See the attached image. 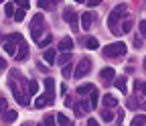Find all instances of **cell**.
Wrapping results in <instances>:
<instances>
[{
	"instance_id": "obj_1",
	"label": "cell",
	"mask_w": 146,
	"mask_h": 126,
	"mask_svg": "<svg viewBox=\"0 0 146 126\" xmlns=\"http://www.w3.org/2000/svg\"><path fill=\"white\" fill-rule=\"evenodd\" d=\"M126 51H128V47H126L122 41H118V43L106 45V47H104V55H106V57H120V55H126Z\"/></svg>"
},
{
	"instance_id": "obj_2",
	"label": "cell",
	"mask_w": 146,
	"mask_h": 126,
	"mask_svg": "<svg viewBox=\"0 0 146 126\" xmlns=\"http://www.w3.org/2000/svg\"><path fill=\"white\" fill-rule=\"evenodd\" d=\"M43 14L39 12V14H35L33 16V21H31V37H33V41H36L39 43L41 41V29H43Z\"/></svg>"
},
{
	"instance_id": "obj_3",
	"label": "cell",
	"mask_w": 146,
	"mask_h": 126,
	"mask_svg": "<svg viewBox=\"0 0 146 126\" xmlns=\"http://www.w3.org/2000/svg\"><path fill=\"white\" fill-rule=\"evenodd\" d=\"M124 14H126V6H124V4H118L112 12H110V16H108V25H110V29H112V31H116V23H118L120 16H124Z\"/></svg>"
},
{
	"instance_id": "obj_4",
	"label": "cell",
	"mask_w": 146,
	"mask_h": 126,
	"mask_svg": "<svg viewBox=\"0 0 146 126\" xmlns=\"http://www.w3.org/2000/svg\"><path fill=\"white\" fill-rule=\"evenodd\" d=\"M89 67H91V61H89L87 57H85V59H81V61H79V65L75 67V71H73V77H77V79H79V77L87 75V73H89Z\"/></svg>"
},
{
	"instance_id": "obj_5",
	"label": "cell",
	"mask_w": 146,
	"mask_h": 126,
	"mask_svg": "<svg viewBox=\"0 0 146 126\" xmlns=\"http://www.w3.org/2000/svg\"><path fill=\"white\" fill-rule=\"evenodd\" d=\"M8 85H10V89H12V96H14V100H16L18 104H21V106H27V104H29V98H27V94L23 96V92L18 89V85H16L14 81H10Z\"/></svg>"
},
{
	"instance_id": "obj_6",
	"label": "cell",
	"mask_w": 146,
	"mask_h": 126,
	"mask_svg": "<svg viewBox=\"0 0 146 126\" xmlns=\"http://www.w3.org/2000/svg\"><path fill=\"white\" fill-rule=\"evenodd\" d=\"M45 96H47L49 104H53V100H55V79L53 77L45 79Z\"/></svg>"
},
{
	"instance_id": "obj_7",
	"label": "cell",
	"mask_w": 146,
	"mask_h": 126,
	"mask_svg": "<svg viewBox=\"0 0 146 126\" xmlns=\"http://www.w3.org/2000/svg\"><path fill=\"white\" fill-rule=\"evenodd\" d=\"M63 19L71 25V29H73V31H77V27H79V25H77V14L73 12V8H65V10H63Z\"/></svg>"
},
{
	"instance_id": "obj_8",
	"label": "cell",
	"mask_w": 146,
	"mask_h": 126,
	"mask_svg": "<svg viewBox=\"0 0 146 126\" xmlns=\"http://www.w3.org/2000/svg\"><path fill=\"white\" fill-rule=\"evenodd\" d=\"M100 77H102V81L110 83V81H114V77H116V71H114L112 67H106V69H102V73H100Z\"/></svg>"
},
{
	"instance_id": "obj_9",
	"label": "cell",
	"mask_w": 146,
	"mask_h": 126,
	"mask_svg": "<svg viewBox=\"0 0 146 126\" xmlns=\"http://www.w3.org/2000/svg\"><path fill=\"white\" fill-rule=\"evenodd\" d=\"M27 57H29V47H27V43H21V47H18L14 59H16V61H25Z\"/></svg>"
},
{
	"instance_id": "obj_10",
	"label": "cell",
	"mask_w": 146,
	"mask_h": 126,
	"mask_svg": "<svg viewBox=\"0 0 146 126\" xmlns=\"http://www.w3.org/2000/svg\"><path fill=\"white\" fill-rule=\"evenodd\" d=\"M91 21H94V16H91L89 12L81 14V29H83V31H89V27H91Z\"/></svg>"
},
{
	"instance_id": "obj_11",
	"label": "cell",
	"mask_w": 146,
	"mask_h": 126,
	"mask_svg": "<svg viewBox=\"0 0 146 126\" xmlns=\"http://www.w3.org/2000/svg\"><path fill=\"white\" fill-rule=\"evenodd\" d=\"M57 51H53V49H47L45 53H43V57H45V61L49 63V65H53L55 61H57V55H55Z\"/></svg>"
},
{
	"instance_id": "obj_12",
	"label": "cell",
	"mask_w": 146,
	"mask_h": 126,
	"mask_svg": "<svg viewBox=\"0 0 146 126\" xmlns=\"http://www.w3.org/2000/svg\"><path fill=\"white\" fill-rule=\"evenodd\" d=\"M71 47H73V39H71V37H65V39L59 41V49H61V51H69Z\"/></svg>"
},
{
	"instance_id": "obj_13",
	"label": "cell",
	"mask_w": 146,
	"mask_h": 126,
	"mask_svg": "<svg viewBox=\"0 0 146 126\" xmlns=\"http://www.w3.org/2000/svg\"><path fill=\"white\" fill-rule=\"evenodd\" d=\"M2 47H4V53H8V55H16L14 41H10V39H8V41H4V45H2Z\"/></svg>"
},
{
	"instance_id": "obj_14",
	"label": "cell",
	"mask_w": 146,
	"mask_h": 126,
	"mask_svg": "<svg viewBox=\"0 0 146 126\" xmlns=\"http://www.w3.org/2000/svg\"><path fill=\"white\" fill-rule=\"evenodd\" d=\"M45 106H49V100H47V96H36L35 98V108H45Z\"/></svg>"
},
{
	"instance_id": "obj_15",
	"label": "cell",
	"mask_w": 146,
	"mask_h": 126,
	"mask_svg": "<svg viewBox=\"0 0 146 126\" xmlns=\"http://www.w3.org/2000/svg\"><path fill=\"white\" fill-rule=\"evenodd\" d=\"M91 92H94V85H91V83H83V85L77 87V94L79 96H85V94H91Z\"/></svg>"
},
{
	"instance_id": "obj_16",
	"label": "cell",
	"mask_w": 146,
	"mask_h": 126,
	"mask_svg": "<svg viewBox=\"0 0 146 126\" xmlns=\"http://www.w3.org/2000/svg\"><path fill=\"white\" fill-rule=\"evenodd\" d=\"M69 61H71V53H69V51H63V55L57 57V63H59V65H67Z\"/></svg>"
},
{
	"instance_id": "obj_17",
	"label": "cell",
	"mask_w": 146,
	"mask_h": 126,
	"mask_svg": "<svg viewBox=\"0 0 146 126\" xmlns=\"http://www.w3.org/2000/svg\"><path fill=\"white\" fill-rule=\"evenodd\" d=\"M114 83H116V87L120 89L122 94H126V92H128V87H126V77H124V75H122V77H118Z\"/></svg>"
},
{
	"instance_id": "obj_18",
	"label": "cell",
	"mask_w": 146,
	"mask_h": 126,
	"mask_svg": "<svg viewBox=\"0 0 146 126\" xmlns=\"http://www.w3.org/2000/svg\"><path fill=\"white\" fill-rule=\"evenodd\" d=\"M2 116H4V122H8V124L16 120V112H14V110H4Z\"/></svg>"
},
{
	"instance_id": "obj_19",
	"label": "cell",
	"mask_w": 146,
	"mask_h": 126,
	"mask_svg": "<svg viewBox=\"0 0 146 126\" xmlns=\"http://www.w3.org/2000/svg\"><path fill=\"white\" fill-rule=\"evenodd\" d=\"M104 102H106V106H108V108L118 106V100H116V96H112V94H108V96L104 98Z\"/></svg>"
},
{
	"instance_id": "obj_20",
	"label": "cell",
	"mask_w": 146,
	"mask_h": 126,
	"mask_svg": "<svg viewBox=\"0 0 146 126\" xmlns=\"http://www.w3.org/2000/svg\"><path fill=\"white\" fill-rule=\"evenodd\" d=\"M85 47H87V49H98L100 43H98L96 37H89V39H85Z\"/></svg>"
},
{
	"instance_id": "obj_21",
	"label": "cell",
	"mask_w": 146,
	"mask_h": 126,
	"mask_svg": "<svg viewBox=\"0 0 146 126\" xmlns=\"http://www.w3.org/2000/svg\"><path fill=\"white\" fill-rule=\"evenodd\" d=\"M27 92H29V94H33V96H35V94H36V92H39V83H36V81H35V79H31V81H29V87H27Z\"/></svg>"
},
{
	"instance_id": "obj_22",
	"label": "cell",
	"mask_w": 146,
	"mask_h": 126,
	"mask_svg": "<svg viewBox=\"0 0 146 126\" xmlns=\"http://www.w3.org/2000/svg\"><path fill=\"white\" fill-rule=\"evenodd\" d=\"M43 124H45V126H57V124H55V116H53V114H47L45 120H43Z\"/></svg>"
},
{
	"instance_id": "obj_23",
	"label": "cell",
	"mask_w": 146,
	"mask_h": 126,
	"mask_svg": "<svg viewBox=\"0 0 146 126\" xmlns=\"http://www.w3.org/2000/svg\"><path fill=\"white\" fill-rule=\"evenodd\" d=\"M8 39H10V41H14V43H18V45H21V43H25V41H23V35H21V33H12Z\"/></svg>"
},
{
	"instance_id": "obj_24",
	"label": "cell",
	"mask_w": 146,
	"mask_h": 126,
	"mask_svg": "<svg viewBox=\"0 0 146 126\" xmlns=\"http://www.w3.org/2000/svg\"><path fill=\"white\" fill-rule=\"evenodd\" d=\"M36 4H39V8H43V10H49L51 8V0H36Z\"/></svg>"
},
{
	"instance_id": "obj_25",
	"label": "cell",
	"mask_w": 146,
	"mask_h": 126,
	"mask_svg": "<svg viewBox=\"0 0 146 126\" xmlns=\"http://www.w3.org/2000/svg\"><path fill=\"white\" fill-rule=\"evenodd\" d=\"M4 14H6V16H14V4H12V2H8V4L4 6Z\"/></svg>"
},
{
	"instance_id": "obj_26",
	"label": "cell",
	"mask_w": 146,
	"mask_h": 126,
	"mask_svg": "<svg viewBox=\"0 0 146 126\" xmlns=\"http://www.w3.org/2000/svg\"><path fill=\"white\" fill-rule=\"evenodd\" d=\"M57 122H59L61 126H67V124H69V118H67V116L61 112V114H57Z\"/></svg>"
},
{
	"instance_id": "obj_27",
	"label": "cell",
	"mask_w": 146,
	"mask_h": 126,
	"mask_svg": "<svg viewBox=\"0 0 146 126\" xmlns=\"http://www.w3.org/2000/svg\"><path fill=\"white\" fill-rule=\"evenodd\" d=\"M144 122H146V116H136L132 120V126H144Z\"/></svg>"
},
{
	"instance_id": "obj_28",
	"label": "cell",
	"mask_w": 146,
	"mask_h": 126,
	"mask_svg": "<svg viewBox=\"0 0 146 126\" xmlns=\"http://www.w3.org/2000/svg\"><path fill=\"white\" fill-rule=\"evenodd\" d=\"M51 41H53V37H51V35H47V37H45L43 41H39L36 45H39V47H49V45H51Z\"/></svg>"
},
{
	"instance_id": "obj_29",
	"label": "cell",
	"mask_w": 146,
	"mask_h": 126,
	"mask_svg": "<svg viewBox=\"0 0 146 126\" xmlns=\"http://www.w3.org/2000/svg\"><path fill=\"white\" fill-rule=\"evenodd\" d=\"M25 12H27L25 8H21V10H16V12H14V21H18V23H21V21L25 19Z\"/></svg>"
},
{
	"instance_id": "obj_30",
	"label": "cell",
	"mask_w": 146,
	"mask_h": 126,
	"mask_svg": "<svg viewBox=\"0 0 146 126\" xmlns=\"http://www.w3.org/2000/svg\"><path fill=\"white\" fill-rule=\"evenodd\" d=\"M102 118H104L106 122H110V120H114V114L110 112V110H104V112H102Z\"/></svg>"
},
{
	"instance_id": "obj_31",
	"label": "cell",
	"mask_w": 146,
	"mask_h": 126,
	"mask_svg": "<svg viewBox=\"0 0 146 126\" xmlns=\"http://www.w3.org/2000/svg\"><path fill=\"white\" fill-rule=\"evenodd\" d=\"M89 104H91V108H96V106H98V92H96V89L91 92V102H89Z\"/></svg>"
},
{
	"instance_id": "obj_32",
	"label": "cell",
	"mask_w": 146,
	"mask_h": 126,
	"mask_svg": "<svg viewBox=\"0 0 146 126\" xmlns=\"http://www.w3.org/2000/svg\"><path fill=\"white\" fill-rule=\"evenodd\" d=\"M14 2H16L18 6H21V8H25V10H27V8L31 6V4H29V0H14Z\"/></svg>"
},
{
	"instance_id": "obj_33",
	"label": "cell",
	"mask_w": 146,
	"mask_h": 126,
	"mask_svg": "<svg viewBox=\"0 0 146 126\" xmlns=\"http://www.w3.org/2000/svg\"><path fill=\"white\" fill-rule=\"evenodd\" d=\"M81 108H83V110H87V112L94 110V108H91V104H89V100H83V102H81Z\"/></svg>"
},
{
	"instance_id": "obj_34",
	"label": "cell",
	"mask_w": 146,
	"mask_h": 126,
	"mask_svg": "<svg viewBox=\"0 0 146 126\" xmlns=\"http://www.w3.org/2000/svg\"><path fill=\"white\" fill-rule=\"evenodd\" d=\"M6 106H8V102H6L4 98H0V114H2V112L6 110Z\"/></svg>"
},
{
	"instance_id": "obj_35",
	"label": "cell",
	"mask_w": 146,
	"mask_h": 126,
	"mask_svg": "<svg viewBox=\"0 0 146 126\" xmlns=\"http://www.w3.org/2000/svg\"><path fill=\"white\" fill-rule=\"evenodd\" d=\"M63 77H71V67L69 65H63Z\"/></svg>"
},
{
	"instance_id": "obj_36",
	"label": "cell",
	"mask_w": 146,
	"mask_h": 126,
	"mask_svg": "<svg viewBox=\"0 0 146 126\" xmlns=\"http://www.w3.org/2000/svg\"><path fill=\"white\" fill-rule=\"evenodd\" d=\"M130 29H132V21H126V23H124V27H122V31H124V33H128Z\"/></svg>"
},
{
	"instance_id": "obj_37",
	"label": "cell",
	"mask_w": 146,
	"mask_h": 126,
	"mask_svg": "<svg viewBox=\"0 0 146 126\" xmlns=\"http://www.w3.org/2000/svg\"><path fill=\"white\" fill-rule=\"evenodd\" d=\"M140 33L146 37V21H140Z\"/></svg>"
},
{
	"instance_id": "obj_38",
	"label": "cell",
	"mask_w": 146,
	"mask_h": 126,
	"mask_svg": "<svg viewBox=\"0 0 146 126\" xmlns=\"http://www.w3.org/2000/svg\"><path fill=\"white\" fill-rule=\"evenodd\" d=\"M87 126H100V122H98L96 118H89V120H87Z\"/></svg>"
},
{
	"instance_id": "obj_39",
	"label": "cell",
	"mask_w": 146,
	"mask_h": 126,
	"mask_svg": "<svg viewBox=\"0 0 146 126\" xmlns=\"http://www.w3.org/2000/svg\"><path fill=\"white\" fill-rule=\"evenodd\" d=\"M87 4L89 6H98V4H102V0H87Z\"/></svg>"
},
{
	"instance_id": "obj_40",
	"label": "cell",
	"mask_w": 146,
	"mask_h": 126,
	"mask_svg": "<svg viewBox=\"0 0 146 126\" xmlns=\"http://www.w3.org/2000/svg\"><path fill=\"white\" fill-rule=\"evenodd\" d=\"M138 92H142V94H146V81H142V83H140V89H138Z\"/></svg>"
},
{
	"instance_id": "obj_41",
	"label": "cell",
	"mask_w": 146,
	"mask_h": 126,
	"mask_svg": "<svg viewBox=\"0 0 146 126\" xmlns=\"http://www.w3.org/2000/svg\"><path fill=\"white\" fill-rule=\"evenodd\" d=\"M0 69H6V61H4L2 57H0Z\"/></svg>"
},
{
	"instance_id": "obj_42",
	"label": "cell",
	"mask_w": 146,
	"mask_h": 126,
	"mask_svg": "<svg viewBox=\"0 0 146 126\" xmlns=\"http://www.w3.org/2000/svg\"><path fill=\"white\" fill-rule=\"evenodd\" d=\"M134 45L136 47H142V39H134Z\"/></svg>"
},
{
	"instance_id": "obj_43",
	"label": "cell",
	"mask_w": 146,
	"mask_h": 126,
	"mask_svg": "<svg viewBox=\"0 0 146 126\" xmlns=\"http://www.w3.org/2000/svg\"><path fill=\"white\" fill-rule=\"evenodd\" d=\"M75 2H77V4H81V2H85V0H75Z\"/></svg>"
},
{
	"instance_id": "obj_44",
	"label": "cell",
	"mask_w": 146,
	"mask_h": 126,
	"mask_svg": "<svg viewBox=\"0 0 146 126\" xmlns=\"http://www.w3.org/2000/svg\"><path fill=\"white\" fill-rule=\"evenodd\" d=\"M23 126H33V124H31V122H27V124H23Z\"/></svg>"
},
{
	"instance_id": "obj_45",
	"label": "cell",
	"mask_w": 146,
	"mask_h": 126,
	"mask_svg": "<svg viewBox=\"0 0 146 126\" xmlns=\"http://www.w3.org/2000/svg\"><path fill=\"white\" fill-rule=\"evenodd\" d=\"M142 108H144V110H146V102H144V104H142Z\"/></svg>"
},
{
	"instance_id": "obj_46",
	"label": "cell",
	"mask_w": 146,
	"mask_h": 126,
	"mask_svg": "<svg viewBox=\"0 0 146 126\" xmlns=\"http://www.w3.org/2000/svg\"><path fill=\"white\" fill-rule=\"evenodd\" d=\"M144 69H146V59H144Z\"/></svg>"
},
{
	"instance_id": "obj_47",
	"label": "cell",
	"mask_w": 146,
	"mask_h": 126,
	"mask_svg": "<svg viewBox=\"0 0 146 126\" xmlns=\"http://www.w3.org/2000/svg\"><path fill=\"white\" fill-rule=\"evenodd\" d=\"M53 2H61V0H53Z\"/></svg>"
},
{
	"instance_id": "obj_48",
	"label": "cell",
	"mask_w": 146,
	"mask_h": 126,
	"mask_svg": "<svg viewBox=\"0 0 146 126\" xmlns=\"http://www.w3.org/2000/svg\"><path fill=\"white\" fill-rule=\"evenodd\" d=\"M36 126H45V124H36Z\"/></svg>"
},
{
	"instance_id": "obj_49",
	"label": "cell",
	"mask_w": 146,
	"mask_h": 126,
	"mask_svg": "<svg viewBox=\"0 0 146 126\" xmlns=\"http://www.w3.org/2000/svg\"><path fill=\"white\" fill-rule=\"evenodd\" d=\"M67 126H73V124H71V122H69V124H67Z\"/></svg>"
},
{
	"instance_id": "obj_50",
	"label": "cell",
	"mask_w": 146,
	"mask_h": 126,
	"mask_svg": "<svg viewBox=\"0 0 146 126\" xmlns=\"http://www.w3.org/2000/svg\"><path fill=\"white\" fill-rule=\"evenodd\" d=\"M0 2H2V0H0Z\"/></svg>"
}]
</instances>
